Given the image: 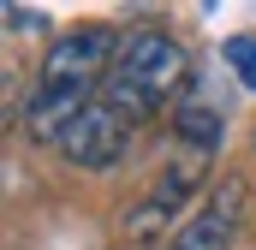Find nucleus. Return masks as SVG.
<instances>
[{"label": "nucleus", "instance_id": "1", "mask_svg": "<svg viewBox=\"0 0 256 250\" xmlns=\"http://www.w3.org/2000/svg\"><path fill=\"white\" fill-rule=\"evenodd\" d=\"M179 84H185V48L167 30H131L126 48H120V66L102 84V102L120 108L137 125V120H149V114H161Z\"/></svg>", "mask_w": 256, "mask_h": 250}, {"label": "nucleus", "instance_id": "2", "mask_svg": "<svg viewBox=\"0 0 256 250\" xmlns=\"http://www.w3.org/2000/svg\"><path fill=\"white\" fill-rule=\"evenodd\" d=\"M120 48H126V36L114 30V24H78V30H66L48 42V54L36 66V84L30 90H48V96H102V84H108V72L120 66Z\"/></svg>", "mask_w": 256, "mask_h": 250}, {"label": "nucleus", "instance_id": "3", "mask_svg": "<svg viewBox=\"0 0 256 250\" xmlns=\"http://www.w3.org/2000/svg\"><path fill=\"white\" fill-rule=\"evenodd\" d=\"M202 173H208V155H196V149H185L179 161H167V167H161V179L143 190V196L126 208V220H120L126 244H155V238H173V232H179V226H173V214L191 202V190L202 185Z\"/></svg>", "mask_w": 256, "mask_h": 250}, {"label": "nucleus", "instance_id": "4", "mask_svg": "<svg viewBox=\"0 0 256 250\" xmlns=\"http://www.w3.org/2000/svg\"><path fill=\"white\" fill-rule=\"evenodd\" d=\"M244 208H250V185L238 173H226L220 185L208 190V202L179 220V232L167 238L161 250H232L238 226H244Z\"/></svg>", "mask_w": 256, "mask_h": 250}, {"label": "nucleus", "instance_id": "5", "mask_svg": "<svg viewBox=\"0 0 256 250\" xmlns=\"http://www.w3.org/2000/svg\"><path fill=\"white\" fill-rule=\"evenodd\" d=\"M131 137H137V125H131L120 108H108V102L96 96V102H90V108L72 120V131H66L54 149H60L72 167H90V173H102V167H114V161L131 149Z\"/></svg>", "mask_w": 256, "mask_h": 250}, {"label": "nucleus", "instance_id": "6", "mask_svg": "<svg viewBox=\"0 0 256 250\" xmlns=\"http://www.w3.org/2000/svg\"><path fill=\"white\" fill-rule=\"evenodd\" d=\"M173 131L185 137V149L214 155V149H220V137H226V120H220L214 108H179V114H173Z\"/></svg>", "mask_w": 256, "mask_h": 250}, {"label": "nucleus", "instance_id": "7", "mask_svg": "<svg viewBox=\"0 0 256 250\" xmlns=\"http://www.w3.org/2000/svg\"><path fill=\"white\" fill-rule=\"evenodd\" d=\"M226 66L238 72L244 90H256V36H226Z\"/></svg>", "mask_w": 256, "mask_h": 250}, {"label": "nucleus", "instance_id": "8", "mask_svg": "<svg viewBox=\"0 0 256 250\" xmlns=\"http://www.w3.org/2000/svg\"><path fill=\"white\" fill-rule=\"evenodd\" d=\"M6 24H12V30H42V12H24V6H6Z\"/></svg>", "mask_w": 256, "mask_h": 250}]
</instances>
